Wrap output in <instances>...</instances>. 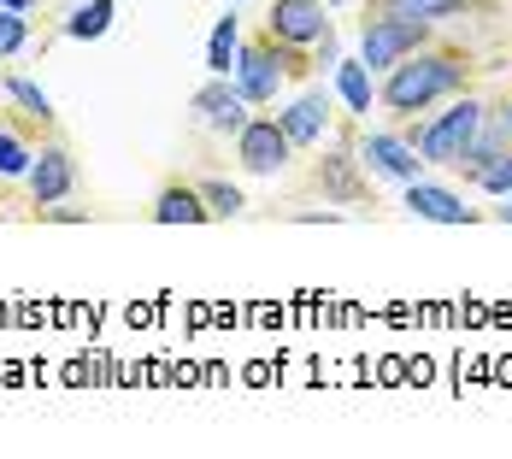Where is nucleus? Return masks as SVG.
<instances>
[{
  "label": "nucleus",
  "instance_id": "nucleus-15",
  "mask_svg": "<svg viewBox=\"0 0 512 459\" xmlns=\"http://www.w3.org/2000/svg\"><path fill=\"white\" fill-rule=\"evenodd\" d=\"M336 95L348 101V112H371V77H365V59H342V65H336Z\"/></svg>",
  "mask_w": 512,
  "mask_h": 459
},
{
  "label": "nucleus",
  "instance_id": "nucleus-6",
  "mask_svg": "<svg viewBox=\"0 0 512 459\" xmlns=\"http://www.w3.org/2000/svg\"><path fill=\"white\" fill-rule=\"evenodd\" d=\"M283 71H295V65H283L271 42H248V48L236 53V89L248 95V106H265L277 101V83H283Z\"/></svg>",
  "mask_w": 512,
  "mask_h": 459
},
{
  "label": "nucleus",
  "instance_id": "nucleus-23",
  "mask_svg": "<svg viewBox=\"0 0 512 459\" xmlns=\"http://www.w3.org/2000/svg\"><path fill=\"white\" fill-rule=\"evenodd\" d=\"M6 12H36V0H0Z\"/></svg>",
  "mask_w": 512,
  "mask_h": 459
},
{
  "label": "nucleus",
  "instance_id": "nucleus-4",
  "mask_svg": "<svg viewBox=\"0 0 512 459\" xmlns=\"http://www.w3.org/2000/svg\"><path fill=\"white\" fill-rule=\"evenodd\" d=\"M289 130L277 124V118H248L242 130H236V159H242V171H254V177H277L283 165H289Z\"/></svg>",
  "mask_w": 512,
  "mask_h": 459
},
{
  "label": "nucleus",
  "instance_id": "nucleus-25",
  "mask_svg": "<svg viewBox=\"0 0 512 459\" xmlns=\"http://www.w3.org/2000/svg\"><path fill=\"white\" fill-rule=\"evenodd\" d=\"M230 6H236V0H230Z\"/></svg>",
  "mask_w": 512,
  "mask_h": 459
},
{
  "label": "nucleus",
  "instance_id": "nucleus-9",
  "mask_svg": "<svg viewBox=\"0 0 512 459\" xmlns=\"http://www.w3.org/2000/svg\"><path fill=\"white\" fill-rule=\"evenodd\" d=\"M359 165L389 177V183H418V148L401 136H365L359 142Z\"/></svg>",
  "mask_w": 512,
  "mask_h": 459
},
{
  "label": "nucleus",
  "instance_id": "nucleus-8",
  "mask_svg": "<svg viewBox=\"0 0 512 459\" xmlns=\"http://www.w3.org/2000/svg\"><path fill=\"white\" fill-rule=\"evenodd\" d=\"M24 183H30V195H36V206L65 201V195L77 189V159H71V153L59 148V142H53V148H42V153H36V165H30V177H24Z\"/></svg>",
  "mask_w": 512,
  "mask_h": 459
},
{
  "label": "nucleus",
  "instance_id": "nucleus-22",
  "mask_svg": "<svg viewBox=\"0 0 512 459\" xmlns=\"http://www.w3.org/2000/svg\"><path fill=\"white\" fill-rule=\"evenodd\" d=\"M477 183H483L489 195H501V201H507V195H512V153H501V159H495V165H489Z\"/></svg>",
  "mask_w": 512,
  "mask_h": 459
},
{
  "label": "nucleus",
  "instance_id": "nucleus-16",
  "mask_svg": "<svg viewBox=\"0 0 512 459\" xmlns=\"http://www.w3.org/2000/svg\"><path fill=\"white\" fill-rule=\"evenodd\" d=\"M348 165H354L348 153L324 159V165H318V189H330L336 201H359V183H354V171H348Z\"/></svg>",
  "mask_w": 512,
  "mask_h": 459
},
{
  "label": "nucleus",
  "instance_id": "nucleus-1",
  "mask_svg": "<svg viewBox=\"0 0 512 459\" xmlns=\"http://www.w3.org/2000/svg\"><path fill=\"white\" fill-rule=\"evenodd\" d=\"M465 83V59L460 53H407L401 65H389V77H383V106L389 112H424V106H436L442 95H454Z\"/></svg>",
  "mask_w": 512,
  "mask_h": 459
},
{
  "label": "nucleus",
  "instance_id": "nucleus-20",
  "mask_svg": "<svg viewBox=\"0 0 512 459\" xmlns=\"http://www.w3.org/2000/svg\"><path fill=\"white\" fill-rule=\"evenodd\" d=\"M24 48H30V18L0 6V59H12V53H24Z\"/></svg>",
  "mask_w": 512,
  "mask_h": 459
},
{
  "label": "nucleus",
  "instance_id": "nucleus-24",
  "mask_svg": "<svg viewBox=\"0 0 512 459\" xmlns=\"http://www.w3.org/2000/svg\"><path fill=\"white\" fill-rule=\"evenodd\" d=\"M495 218H501V224H512V195H507V206H495Z\"/></svg>",
  "mask_w": 512,
  "mask_h": 459
},
{
  "label": "nucleus",
  "instance_id": "nucleus-10",
  "mask_svg": "<svg viewBox=\"0 0 512 459\" xmlns=\"http://www.w3.org/2000/svg\"><path fill=\"white\" fill-rule=\"evenodd\" d=\"M407 212L412 218H430V224H465L471 218V206L454 195V189H442V183H407Z\"/></svg>",
  "mask_w": 512,
  "mask_h": 459
},
{
  "label": "nucleus",
  "instance_id": "nucleus-5",
  "mask_svg": "<svg viewBox=\"0 0 512 459\" xmlns=\"http://www.w3.org/2000/svg\"><path fill=\"white\" fill-rule=\"evenodd\" d=\"M271 42L283 48H312L330 36V18H324V0H271V18H265Z\"/></svg>",
  "mask_w": 512,
  "mask_h": 459
},
{
  "label": "nucleus",
  "instance_id": "nucleus-19",
  "mask_svg": "<svg viewBox=\"0 0 512 459\" xmlns=\"http://www.w3.org/2000/svg\"><path fill=\"white\" fill-rule=\"evenodd\" d=\"M6 95H12V101L24 106L30 118H42V124L53 118V101L42 95V89H36V83H30V77H6Z\"/></svg>",
  "mask_w": 512,
  "mask_h": 459
},
{
  "label": "nucleus",
  "instance_id": "nucleus-12",
  "mask_svg": "<svg viewBox=\"0 0 512 459\" xmlns=\"http://www.w3.org/2000/svg\"><path fill=\"white\" fill-rule=\"evenodd\" d=\"M324 118H330V101H324V95H301L289 112H277V124L289 130L295 148H312V142L324 136Z\"/></svg>",
  "mask_w": 512,
  "mask_h": 459
},
{
  "label": "nucleus",
  "instance_id": "nucleus-7",
  "mask_svg": "<svg viewBox=\"0 0 512 459\" xmlns=\"http://www.w3.org/2000/svg\"><path fill=\"white\" fill-rule=\"evenodd\" d=\"M189 112L201 118L206 130H224V136H236V130L248 124V95H242L236 83L212 77V83H201V89H195V101H189Z\"/></svg>",
  "mask_w": 512,
  "mask_h": 459
},
{
  "label": "nucleus",
  "instance_id": "nucleus-11",
  "mask_svg": "<svg viewBox=\"0 0 512 459\" xmlns=\"http://www.w3.org/2000/svg\"><path fill=\"white\" fill-rule=\"evenodd\" d=\"M212 212H206V195L201 189H189V183H165L154 201V224H206Z\"/></svg>",
  "mask_w": 512,
  "mask_h": 459
},
{
  "label": "nucleus",
  "instance_id": "nucleus-18",
  "mask_svg": "<svg viewBox=\"0 0 512 459\" xmlns=\"http://www.w3.org/2000/svg\"><path fill=\"white\" fill-rule=\"evenodd\" d=\"M201 195H206V212H212V218H236V212H242V189H236V183H218V177H206Z\"/></svg>",
  "mask_w": 512,
  "mask_h": 459
},
{
  "label": "nucleus",
  "instance_id": "nucleus-21",
  "mask_svg": "<svg viewBox=\"0 0 512 459\" xmlns=\"http://www.w3.org/2000/svg\"><path fill=\"white\" fill-rule=\"evenodd\" d=\"M465 0H383V12H407V18H442V12H460Z\"/></svg>",
  "mask_w": 512,
  "mask_h": 459
},
{
  "label": "nucleus",
  "instance_id": "nucleus-13",
  "mask_svg": "<svg viewBox=\"0 0 512 459\" xmlns=\"http://www.w3.org/2000/svg\"><path fill=\"white\" fill-rule=\"evenodd\" d=\"M236 53H242V42H236V18L224 12V18L212 24V36H206V71H212V77H230V71H236Z\"/></svg>",
  "mask_w": 512,
  "mask_h": 459
},
{
  "label": "nucleus",
  "instance_id": "nucleus-2",
  "mask_svg": "<svg viewBox=\"0 0 512 459\" xmlns=\"http://www.w3.org/2000/svg\"><path fill=\"white\" fill-rule=\"evenodd\" d=\"M477 130H483V106L477 101H454L442 118H430V124L418 130L412 148L424 153L430 165H465V153L477 148Z\"/></svg>",
  "mask_w": 512,
  "mask_h": 459
},
{
  "label": "nucleus",
  "instance_id": "nucleus-14",
  "mask_svg": "<svg viewBox=\"0 0 512 459\" xmlns=\"http://www.w3.org/2000/svg\"><path fill=\"white\" fill-rule=\"evenodd\" d=\"M112 12H118V0H89V6H77L59 30H65L71 42H95V36H106V30H112Z\"/></svg>",
  "mask_w": 512,
  "mask_h": 459
},
{
  "label": "nucleus",
  "instance_id": "nucleus-3",
  "mask_svg": "<svg viewBox=\"0 0 512 459\" xmlns=\"http://www.w3.org/2000/svg\"><path fill=\"white\" fill-rule=\"evenodd\" d=\"M424 36H430V18H407V12H383V18H371L365 24V42H359V59L371 65V71H389V65H401L407 53L424 48Z\"/></svg>",
  "mask_w": 512,
  "mask_h": 459
},
{
  "label": "nucleus",
  "instance_id": "nucleus-17",
  "mask_svg": "<svg viewBox=\"0 0 512 459\" xmlns=\"http://www.w3.org/2000/svg\"><path fill=\"white\" fill-rule=\"evenodd\" d=\"M30 165H36V148L24 136L0 130V177H30Z\"/></svg>",
  "mask_w": 512,
  "mask_h": 459
}]
</instances>
